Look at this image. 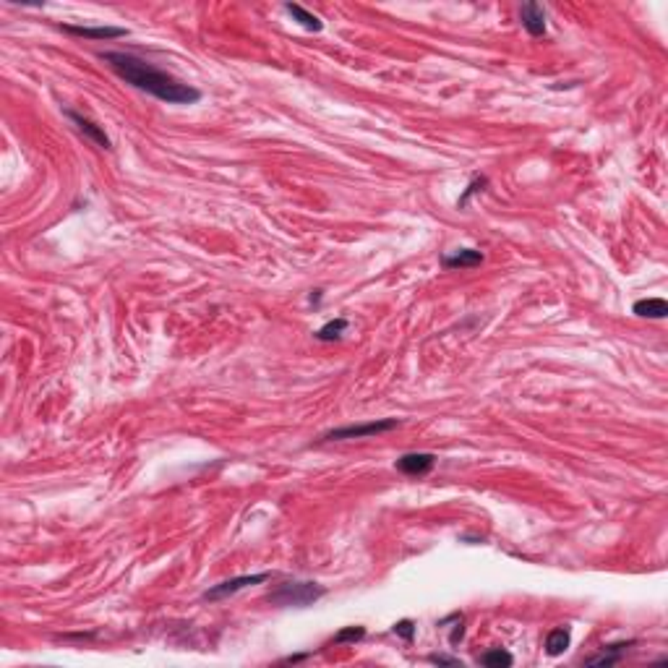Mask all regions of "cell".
Instances as JSON below:
<instances>
[{"instance_id":"16","label":"cell","mask_w":668,"mask_h":668,"mask_svg":"<svg viewBox=\"0 0 668 668\" xmlns=\"http://www.w3.org/2000/svg\"><path fill=\"white\" fill-rule=\"evenodd\" d=\"M363 637H365L363 627H348V629H342L334 634V642L342 645V642H358V639H363Z\"/></svg>"},{"instance_id":"18","label":"cell","mask_w":668,"mask_h":668,"mask_svg":"<svg viewBox=\"0 0 668 668\" xmlns=\"http://www.w3.org/2000/svg\"><path fill=\"white\" fill-rule=\"evenodd\" d=\"M483 186H488V178H475V181H472L470 186L465 188V193L460 196V201H457V204H460V206H467V201H470L472 193H478V191H483Z\"/></svg>"},{"instance_id":"7","label":"cell","mask_w":668,"mask_h":668,"mask_svg":"<svg viewBox=\"0 0 668 668\" xmlns=\"http://www.w3.org/2000/svg\"><path fill=\"white\" fill-rule=\"evenodd\" d=\"M61 29L66 34L84 39H115L128 34V29H121V26H74V24H61Z\"/></svg>"},{"instance_id":"12","label":"cell","mask_w":668,"mask_h":668,"mask_svg":"<svg viewBox=\"0 0 668 668\" xmlns=\"http://www.w3.org/2000/svg\"><path fill=\"white\" fill-rule=\"evenodd\" d=\"M285 11H288L293 19H298V24L303 26V29H308V31H321L324 29V21H321L319 16H313V14H308L303 6H298V3H288L285 6Z\"/></svg>"},{"instance_id":"10","label":"cell","mask_w":668,"mask_h":668,"mask_svg":"<svg viewBox=\"0 0 668 668\" xmlns=\"http://www.w3.org/2000/svg\"><path fill=\"white\" fill-rule=\"evenodd\" d=\"M632 311L642 316V319H666L668 316V303L663 298H642L632 305Z\"/></svg>"},{"instance_id":"8","label":"cell","mask_w":668,"mask_h":668,"mask_svg":"<svg viewBox=\"0 0 668 668\" xmlns=\"http://www.w3.org/2000/svg\"><path fill=\"white\" fill-rule=\"evenodd\" d=\"M520 19H522V26L527 29L530 37H543L546 34V11L538 3H525L520 8Z\"/></svg>"},{"instance_id":"2","label":"cell","mask_w":668,"mask_h":668,"mask_svg":"<svg viewBox=\"0 0 668 668\" xmlns=\"http://www.w3.org/2000/svg\"><path fill=\"white\" fill-rule=\"evenodd\" d=\"M324 587L316 582H285L280 584L277 590H272L269 595H266V600L272 603V606H298V608H305L311 606V603H316V600L324 595Z\"/></svg>"},{"instance_id":"1","label":"cell","mask_w":668,"mask_h":668,"mask_svg":"<svg viewBox=\"0 0 668 668\" xmlns=\"http://www.w3.org/2000/svg\"><path fill=\"white\" fill-rule=\"evenodd\" d=\"M102 63H107L113 74L123 79L126 84L146 91L167 105H193L201 99V91L191 84H183L181 79L170 76L167 71L157 69L149 61H141L131 53H102Z\"/></svg>"},{"instance_id":"4","label":"cell","mask_w":668,"mask_h":668,"mask_svg":"<svg viewBox=\"0 0 668 668\" xmlns=\"http://www.w3.org/2000/svg\"><path fill=\"white\" fill-rule=\"evenodd\" d=\"M269 577H272L269 572H261V575H243V577L225 580V582H220V584H212V587L204 592V600H212V603H217V600H225V598H230V595H236V592L246 590L248 584L266 582Z\"/></svg>"},{"instance_id":"3","label":"cell","mask_w":668,"mask_h":668,"mask_svg":"<svg viewBox=\"0 0 668 668\" xmlns=\"http://www.w3.org/2000/svg\"><path fill=\"white\" fill-rule=\"evenodd\" d=\"M395 428H400V420H397V418H384V420H368V423L342 425V428H334V431L324 433V436H321V441L365 439V436H379V433L395 431Z\"/></svg>"},{"instance_id":"17","label":"cell","mask_w":668,"mask_h":668,"mask_svg":"<svg viewBox=\"0 0 668 668\" xmlns=\"http://www.w3.org/2000/svg\"><path fill=\"white\" fill-rule=\"evenodd\" d=\"M395 634H397V637H403L405 642H413V637H415V624H413L410 619L397 622L395 624Z\"/></svg>"},{"instance_id":"19","label":"cell","mask_w":668,"mask_h":668,"mask_svg":"<svg viewBox=\"0 0 668 668\" xmlns=\"http://www.w3.org/2000/svg\"><path fill=\"white\" fill-rule=\"evenodd\" d=\"M431 663H439V666H462L457 658H447V655H431Z\"/></svg>"},{"instance_id":"9","label":"cell","mask_w":668,"mask_h":668,"mask_svg":"<svg viewBox=\"0 0 668 668\" xmlns=\"http://www.w3.org/2000/svg\"><path fill=\"white\" fill-rule=\"evenodd\" d=\"M441 264H444V269H472V266L483 264V253L475 248H460L452 256L441 258Z\"/></svg>"},{"instance_id":"15","label":"cell","mask_w":668,"mask_h":668,"mask_svg":"<svg viewBox=\"0 0 668 668\" xmlns=\"http://www.w3.org/2000/svg\"><path fill=\"white\" fill-rule=\"evenodd\" d=\"M345 329H348V319H332V321H327L319 332H316V340H321V342L340 340L342 334H345Z\"/></svg>"},{"instance_id":"14","label":"cell","mask_w":668,"mask_h":668,"mask_svg":"<svg viewBox=\"0 0 668 668\" xmlns=\"http://www.w3.org/2000/svg\"><path fill=\"white\" fill-rule=\"evenodd\" d=\"M480 666H488V668H507L515 663V658H512V653H507V650H501V647H496V650H488V653H483L478 658Z\"/></svg>"},{"instance_id":"11","label":"cell","mask_w":668,"mask_h":668,"mask_svg":"<svg viewBox=\"0 0 668 668\" xmlns=\"http://www.w3.org/2000/svg\"><path fill=\"white\" fill-rule=\"evenodd\" d=\"M634 645V639H629V642H619V645H608L606 650L600 655H592V658H587V666H614V663L622 661V655L627 647Z\"/></svg>"},{"instance_id":"13","label":"cell","mask_w":668,"mask_h":668,"mask_svg":"<svg viewBox=\"0 0 668 668\" xmlns=\"http://www.w3.org/2000/svg\"><path fill=\"white\" fill-rule=\"evenodd\" d=\"M570 629H564V627H559V629L548 632L546 637V653L548 655H562L567 647H570Z\"/></svg>"},{"instance_id":"5","label":"cell","mask_w":668,"mask_h":668,"mask_svg":"<svg viewBox=\"0 0 668 668\" xmlns=\"http://www.w3.org/2000/svg\"><path fill=\"white\" fill-rule=\"evenodd\" d=\"M433 465H436V457L433 455H428V452H415V455L400 457V460H397V470L405 472V475H410V478H420V475L433 470Z\"/></svg>"},{"instance_id":"6","label":"cell","mask_w":668,"mask_h":668,"mask_svg":"<svg viewBox=\"0 0 668 668\" xmlns=\"http://www.w3.org/2000/svg\"><path fill=\"white\" fill-rule=\"evenodd\" d=\"M66 115H69V121L71 123H76V128L81 131L84 136L86 138H91L94 144L99 146V149H113V144H110V136L105 133V128H99L97 123L94 121H89V118H84L81 113H76V110H66Z\"/></svg>"}]
</instances>
